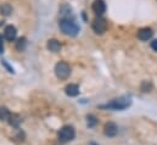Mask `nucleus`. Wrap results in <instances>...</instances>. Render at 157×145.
Returning <instances> with one entry per match:
<instances>
[{
	"label": "nucleus",
	"instance_id": "nucleus-6",
	"mask_svg": "<svg viewBox=\"0 0 157 145\" xmlns=\"http://www.w3.org/2000/svg\"><path fill=\"white\" fill-rule=\"evenodd\" d=\"M104 133L106 137H110V138H113L116 137L118 133V127L115 122H107L104 127Z\"/></svg>",
	"mask_w": 157,
	"mask_h": 145
},
{
	"label": "nucleus",
	"instance_id": "nucleus-5",
	"mask_svg": "<svg viewBox=\"0 0 157 145\" xmlns=\"http://www.w3.org/2000/svg\"><path fill=\"white\" fill-rule=\"evenodd\" d=\"M93 31L96 33V34H104L107 29V22L105 18L102 17H96L93 22Z\"/></svg>",
	"mask_w": 157,
	"mask_h": 145
},
{
	"label": "nucleus",
	"instance_id": "nucleus-8",
	"mask_svg": "<svg viewBox=\"0 0 157 145\" xmlns=\"http://www.w3.org/2000/svg\"><path fill=\"white\" fill-rule=\"evenodd\" d=\"M154 36V31L149 27H144V28H140L138 31V38L141 40V41H147L149 39H151Z\"/></svg>",
	"mask_w": 157,
	"mask_h": 145
},
{
	"label": "nucleus",
	"instance_id": "nucleus-16",
	"mask_svg": "<svg viewBox=\"0 0 157 145\" xmlns=\"http://www.w3.org/2000/svg\"><path fill=\"white\" fill-rule=\"evenodd\" d=\"M26 44H27V41H26V38H20V39L17 40V44H16V48H17V50H20V51H23V50H25V48H26Z\"/></svg>",
	"mask_w": 157,
	"mask_h": 145
},
{
	"label": "nucleus",
	"instance_id": "nucleus-3",
	"mask_svg": "<svg viewBox=\"0 0 157 145\" xmlns=\"http://www.w3.org/2000/svg\"><path fill=\"white\" fill-rule=\"evenodd\" d=\"M57 137H59V140L61 143H67V142H71L75 139L76 137V131L72 126H63L59 133H57Z\"/></svg>",
	"mask_w": 157,
	"mask_h": 145
},
{
	"label": "nucleus",
	"instance_id": "nucleus-14",
	"mask_svg": "<svg viewBox=\"0 0 157 145\" xmlns=\"http://www.w3.org/2000/svg\"><path fill=\"white\" fill-rule=\"evenodd\" d=\"M20 122H21V118L18 117V115L11 113V116H10V118H9V123H10L11 126H13V127H17V126L20 124Z\"/></svg>",
	"mask_w": 157,
	"mask_h": 145
},
{
	"label": "nucleus",
	"instance_id": "nucleus-20",
	"mask_svg": "<svg viewBox=\"0 0 157 145\" xmlns=\"http://www.w3.org/2000/svg\"><path fill=\"white\" fill-rule=\"evenodd\" d=\"M90 145H98V144H95V143H91Z\"/></svg>",
	"mask_w": 157,
	"mask_h": 145
},
{
	"label": "nucleus",
	"instance_id": "nucleus-12",
	"mask_svg": "<svg viewBox=\"0 0 157 145\" xmlns=\"http://www.w3.org/2000/svg\"><path fill=\"white\" fill-rule=\"evenodd\" d=\"M0 14H1L2 16H5V17L10 16V15L12 14V6H11L9 2L1 4V5H0Z\"/></svg>",
	"mask_w": 157,
	"mask_h": 145
},
{
	"label": "nucleus",
	"instance_id": "nucleus-17",
	"mask_svg": "<svg viewBox=\"0 0 157 145\" xmlns=\"http://www.w3.org/2000/svg\"><path fill=\"white\" fill-rule=\"evenodd\" d=\"M151 49H152L154 51H157V39H154V40L151 41Z\"/></svg>",
	"mask_w": 157,
	"mask_h": 145
},
{
	"label": "nucleus",
	"instance_id": "nucleus-19",
	"mask_svg": "<svg viewBox=\"0 0 157 145\" xmlns=\"http://www.w3.org/2000/svg\"><path fill=\"white\" fill-rule=\"evenodd\" d=\"M2 64H4V66H5V67H6L7 70H9V72H12V73H13V70H12V67H10V66H9V65H7L6 62H5V60H2Z\"/></svg>",
	"mask_w": 157,
	"mask_h": 145
},
{
	"label": "nucleus",
	"instance_id": "nucleus-15",
	"mask_svg": "<svg viewBox=\"0 0 157 145\" xmlns=\"http://www.w3.org/2000/svg\"><path fill=\"white\" fill-rule=\"evenodd\" d=\"M86 123H88V127H89V128H93V127L96 126L98 120H96V117H95L94 115H88V116H86Z\"/></svg>",
	"mask_w": 157,
	"mask_h": 145
},
{
	"label": "nucleus",
	"instance_id": "nucleus-11",
	"mask_svg": "<svg viewBox=\"0 0 157 145\" xmlns=\"http://www.w3.org/2000/svg\"><path fill=\"white\" fill-rule=\"evenodd\" d=\"M65 92H66V94L68 95V96H77L79 94V87L77 84H68L67 87H66V89H65Z\"/></svg>",
	"mask_w": 157,
	"mask_h": 145
},
{
	"label": "nucleus",
	"instance_id": "nucleus-9",
	"mask_svg": "<svg viewBox=\"0 0 157 145\" xmlns=\"http://www.w3.org/2000/svg\"><path fill=\"white\" fill-rule=\"evenodd\" d=\"M4 36H5V38H6V40L12 41V40H15V39H16L17 31H16V28H15L13 26L9 25V26H6V27H5V29H4Z\"/></svg>",
	"mask_w": 157,
	"mask_h": 145
},
{
	"label": "nucleus",
	"instance_id": "nucleus-4",
	"mask_svg": "<svg viewBox=\"0 0 157 145\" xmlns=\"http://www.w3.org/2000/svg\"><path fill=\"white\" fill-rule=\"evenodd\" d=\"M55 74H56V77L60 78V79H66V78H68L70 74H71V67H70V65H68L67 62H65V61L57 62L56 66H55Z\"/></svg>",
	"mask_w": 157,
	"mask_h": 145
},
{
	"label": "nucleus",
	"instance_id": "nucleus-1",
	"mask_svg": "<svg viewBox=\"0 0 157 145\" xmlns=\"http://www.w3.org/2000/svg\"><path fill=\"white\" fill-rule=\"evenodd\" d=\"M59 26H60V29L62 31L63 34L70 37H76L79 33V31H80L79 25L73 17L61 18L60 22H59Z\"/></svg>",
	"mask_w": 157,
	"mask_h": 145
},
{
	"label": "nucleus",
	"instance_id": "nucleus-7",
	"mask_svg": "<svg viewBox=\"0 0 157 145\" xmlns=\"http://www.w3.org/2000/svg\"><path fill=\"white\" fill-rule=\"evenodd\" d=\"M91 9L100 17L101 15H104L106 12V4H105L104 0H95L93 2V5H91Z\"/></svg>",
	"mask_w": 157,
	"mask_h": 145
},
{
	"label": "nucleus",
	"instance_id": "nucleus-18",
	"mask_svg": "<svg viewBox=\"0 0 157 145\" xmlns=\"http://www.w3.org/2000/svg\"><path fill=\"white\" fill-rule=\"evenodd\" d=\"M4 53V40H2V37L0 34V54Z\"/></svg>",
	"mask_w": 157,
	"mask_h": 145
},
{
	"label": "nucleus",
	"instance_id": "nucleus-10",
	"mask_svg": "<svg viewBox=\"0 0 157 145\" xmlns=\"http://www.w3.org/2000/svg\"><path fill=\"white\" fill-rule=\"evenodd\" d=\"M46 48L50 51H52V53H59L61 50V44L56 39H49L48 40V44H46Z\"/></svg>",
	"mask_w": 157,
	"mask_h": 145
},
{
	"label": "nucleus",
	"instance_id": "nucleus-13",
	"mask_svg": "<svg viewBox=\"0 0 157 145\" xmlns=\"http://www.w3.org/2000/svg\"><path fill=\"white\" fill-rule=\"evenodd\" d=\"M10 116H11V112L7 110V108L5 106L0 108V121H9Z\"/></svg>",
	"mask_w": 157,
	"mask_h": 145
},
{
	"label": "nucleus",
	"instance_id": "nucleus-2",
	"mask_svg": "<svg viewBox=\"0 0 157 145\" xmlns=\"http://www.w3.org/2000/svg\"><path fill=\"white\" fill-rule=\"evenodd\" d=\"M132 104V100L128 96H121V98H117V99H113L112 101L105 104V105H101L100 109H105V110H124L127 109L128 106H130Z\"/></svg>",
	"mask_w": 157,
	"mask_h": 145
}]
</instances>
